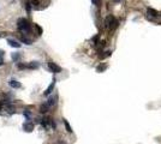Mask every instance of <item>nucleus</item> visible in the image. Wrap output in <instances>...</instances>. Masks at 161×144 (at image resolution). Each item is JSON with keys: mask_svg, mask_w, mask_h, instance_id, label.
<instances>
[{"mask_svg": "<svg viewBox=\"0 0 161 144\" xmlns=\"http://www.w3.org/2000/svg\"><path fill=\"white\" fill-rule=\"evenodd\" d=\"M107 69V65H105V64H101V65H99L98 67H96V71L98 72H103L105 70Z\"/></svg>", "mask_w": 161, "mask_h": 144, "instance_id": "nucleus-13", "label": "nucleus"}, {"mask_svg": "<svg viewBox=\"0 0 161 144\" xmlns=\"http://www.w3.org/2000/svg\"><path fill=\"white\" fill-rule=\"evenodd\" d=\"M30 4H33V5L37 6V5H39V1H37V0H31V1H30Z\"/></svg>", "mask_w": 161, "mask_h": 144, "instance_id": "nucleus-21", "label": "nucleus"}, {"mask_svg": "<svg viewBox=\"0 0 161 144\" xmlns=\"http://www.w3.org/2000/svg\"><path fill=\"white\" fill-rule=\"evenodd\" d=\"M91 1H93V4H94V5H96V6H99V5H100V0H91Z\"/></svg>", "mask_w": 161, "mask_h": 144, "instance_id": "nucleus-22", "label": "nucleus"}, {"mask_svg": "<svg viewBox=\"0 0 161 144\" xmlns=\"http://www.w3.org/2000/svg\"><path fill=\"white\" fill-rule=\"evenodd\" d=\"M24 115L27 118V120L29 121V120H30V112H29V113H28V112H24Z\"/></svg>", "mask_w": 161, "mask_h": 144, "instance_id": "nucleus-20", "label": "nucleus"}, {"mask_svg": "<svg viewBox=\"0 0 161 144\" xmlns=\"http://www.w3.org/2000/svg\"><path fill=\"white\" fill-rule=\"evenodd\" d=\"M7 43H9V46L13 47V48H19L20 47V43H18L17 41H15L12 38H7Z\"/></svg>", "mask_w": 161, "mask_h": 144, "instance_id": "nucleus-7", "label": "nucleus"}, {"mask_svg": "<svg viewBox=\"0 0 161 144\" xmlns=\"http://www.w3.org/2000/svg\"><path fill=\"white\" fill-rule=\"evenodd\" d=\"M11 56H12V60H13V61H18V60H19V58H20V54L15 52V53H12V55H11Z\"/></svg>", "mask_w": 161, "mask_h": 144, "instance_id": "nucleus-14", "label": "nucleus"}, {"mask_svg": "<svg viewBox=\"0 0 161 144\" xmlns=\"http://www.w3.org/2000/svg\"><path fill=\"white\" fill-rule=\"evenodd\" d=\"M40 66V64L37 63V61H31V63H29L27 65V69H33V70H35Z\"/></svg>", "mask_w": 161, "mask_h": 144, "instance_id": "nucleus-8", "label": "nucleus"}, {"mask_svg": "<svg viewBox=\"0 0 161 144\" xmlns=\"http://www.w3.org/2000/svg\"><path fill=\"white\" fill-rule=\"evenodd\" d=\"M1 107H2V103H1V102H0V109H1Z\"/></svg>", "mask_w": 161, "mask_h": 144, "instance_id": "nucleus-24", "label": "nucleus"}, {"mask_svg": "<svg viewBox=\"0 0 161 144\" xmlns=\"http://www.w3.org/2000/svg\"><path fill=\"white\" fill-rule=\"evenodd\" d=\"M58 144H65V143H64V142H59V143H58Z\"/></svg>", "mask_w": 161, "mask_h": 144, "instance_id": "nucleus-25", "label": "nucleus"}, {"mask_svg": "<svg viewBox=\"0 0 161 144\" xmlns=\"http://www.w3.org/2000/svg\"><path fill=\"white\" fill-rule=\"evenodd\" d=\"M23 130H24L25 132H31V131L34 130V124L30 123V121L24 123V124H23Z\"/></svg>", "mask_w": 161, "mask_h": 144, "instance_id": "nucleus-4", "label": "nucleus"}, {"mask_svg": "<svg viewBox=\"0 0 161 144\" xmlns=\"http://www.w3.org/2000/svg\"><path fill=\"white\" fill-rule=\"evenodd\" d=\"M17 67L19 69V70H24V69H27V65H25V64L19 63V64H17Z\"/></svg>", "mask_w": 161, "mask_h": 144, "instance_id": "nucleus-16", "label": "nucleus"}, {"mask_svg": "<svg viewBox=\"0 0 161 144\" xmlns=\"http://www.w3.org/2000/svg\"><path fill=\"white\" fill-rule=\"evenodd\" d=\"M31 11V4H30V1H28L27 2V12L29 13Z\"/></svg>", "mask_w": 161, "mask_h": 144, "instance_id": "nucleus-17", "label": "nucleus"}, {"mask_svg": "<svg viewBox=\"0 0 161 144\" xmlns=\"http://www.w3.org/2000/svg\"><path fill=\"white\" fill-rule=\"evenodd\" d=\"M54 85H55V78H53V81H52V83H51V85L46 89V91H45V95L46 96H48L51 92H52V90L54 89Z\"/></svg>", "mask_w": 161, "mask_h": 144, "instance_id": "nucleus-6", "label": "nucleus"}, {"mask_svg": "<svg viewBox=\"0 0 161 144\" xmlns=\"http://www.w3.org/2000/svg\"><path fill=\"white\" fill-rule=\"evenodd\" d=\"M0 37H1V34H0Z\"/></svg>", "mask_w": 161, "mask_h": 144, "instance_id": "nucleus-27", "label": "nucleus"}, {"mask_svg": "<svg viewBox=\"0 0 161 144\" xmlns=\"http://www.w3.org/2000/svg\"><path fill=\"white\" fill-rule=\"evenodd\" d=\"M114 1H116V2H118V1H121V0H114Z\"/></svg>", "mask_w": 161, "mask_h": 144, "instance_id": "nucleus-26", "label": "nucleus"}, {"mask_svg": "<svg viewBox=\"0 0 161 144\" xmlns=\"http://www.w3.org/2000/svg\"><path fill=\"white\" fill-rule=\"evenodd\" d=\"M57 99H58L57 96H52V97H49L48 101H47V105H48L49 107H51V106H54V105L57 103Z\"/></svg>", "mask_w": 161, "mask_h": 144, "instance_id": "nucleus-9", "label": "nucleus"}, {"mask_svg": "<svg viewBox=\"0 0 161 144\" xmlns=\"http://www.w3.org/2000/svg\"><path fill=\"white\" fill-rule=\"evenodd\" d=\"M48 67H49V70L52 72H54V73H59V72L61 71V67L58 66V65L55 63H53V61H49V63H48Z\"/></svg>", "mask_w": 161, "mask_h": 144, "instance_id": "nucleus-3", "label": "nucleus"}, {"mask_svg": "<svg viewBox=\"0 0 161 144\" xmlns=\"http://www.w3.org/2000/svg\"><path fill=\"white\" fill-rule=\"evenodd\" d=\"M48 109H49V106H48L47 103H43V105H41V107H40V112H41V113H46V112H48Z\"/></svg>", "mask_w": 161, "mask_h": 144, "instance_id": "nucleus-11", "label": "nucleus"}, {"mask_svg": "<svg viewBox=\"0 0 161 144\" xmlns=\"http://www.w3.org/2000/svg\"><path fill=\"white\" fill-rule=\"evenodd\" d=\"M4 53H5L4 51H0V58H1V59H2V56H4Z\"/></svg>", "mask_w": 161, "mask_h": 144, "instance_id": "nucleus-23", "label": "nucleus"}, {"mask_svg": "<svg viewBox=\"0 0 161 144\" xmlns=\"http://www.w3.org/2000/svg\"><path fill=\"white\" fill-rule=\"evenodd\" d=\"M35 28H36V30L39 31V35H41V34H42V28H41V27H39L37 24L35 25Z\"/></svg>", "mask_w": 161, "mask_h": 144, "instance_id": "nucleus-18", "label": "nucleus"}, {"mask_svg": "<svg viewBox=\"0 0 161 144\" xmlns=\"http://www.w3.org/2000/svg\"><path fill=\"white\" fill-rule=\"evenodd\" d=\"M17 25H18V29L22 30V31H28L30 29V24H29V22L25 18H19L17 22Z\"/></svg>", "mask_w": 161, "mask_h": 144, "instance_id": "nucleus-2", "label": "nucleus"}, {"mask_svg": "<svg viewBox=\"0 0 161 144\" xmlns=\"http://www.w3.org/2000/svg\"><path fill=\"white\" fill-rule=\"evenodd\" d=\"M20 41H22L23 43H25V45H31V41L25 38V37H20Z\"/></svg>", "mask_w": 161, "mask_h": 144, "instance_id": "nucleus-15", "label": "nucleus"}, {"mask_svg": "<svg viewBox=\"0 0 161 144\" xmlns=\"http://www.w3.org/2000/svg\"><path fill=\"white\" fill-rule=\"evenodd\" d=\"M99 37H100V35H96V36H94V37H93V42H94V43H95V45H96V43H98V40H99Z\"/></svg>", "mask_w": 161, "mask_h": 144, "instance_id": "nucleus-19", "label": "nucleus"}, {"mask_svg": "<svg viewBox=\"0 0 161 144\" xmlns=\"http://www.w3.org/2000/svg\"><path fill=\"white\" fill-rule=\"evenodd\" d=\"M105 27L108 28V29H116L118 27V22L117 19L112 15H108L106 19H105Z\"/></svg>", "mask_w": 161, "mask_h": 144, "instance_id": "nucleus-1", "label": "nucleus"}, {"mask_svg": "<svg viewBox=\"0 0 161 144\" xmlns=\"http://www.w3.org/2000/svg\"><path fill=\"white\" fill-rule=\"evenodd\" d=\"M147 12H148V15H150L152 17H158V11L156 10H154V9H152V7H148V10H147Z\"/></svg>", "mask_w": 161, "mask_h": 144, "instance_id": "nucleus-10", "label": "nucleus"}, {"mask_svg": "<svg viewBox=\"0 0 161 144\" xmlns=\"http://www.w3.org/2000/svg\"><path fill=\"white\" fill-rule=\"evenodd\" d=\"M64 125H65V128H66V131H67L69 133H72L71 126H70V124L67 123V120H65V119H64Z\"/></svg>", "mask_w": 161, "mask_h": 144, "instance_id": "nucleus-12", "label": "nucleus"}, {"mask_svg": "<svg viewBox=\"0 0 161 144\" xmlns=\"http://www.w3.org/2000/svg\"><path fill=\"white\" fill-rule=\"evenodd\" d=\"M9 84H10V87L13 88V89H18V88L22 87V84H20L19 82H17L16 79H11V81L9 82Z\"/></svg>", "mask_w": 161, "mask_h": 144, "instance_id": "nucleus-5", "label": "nucleus"}]
</instances>
